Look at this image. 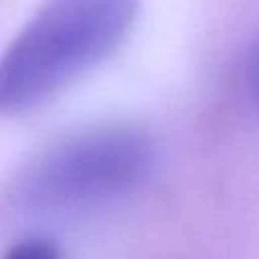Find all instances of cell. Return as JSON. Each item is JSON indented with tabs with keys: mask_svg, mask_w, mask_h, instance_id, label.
I'll return each instance as SVG.
<instances>
[{
	"mask_svg": "<svg viewBox=\"0 0 259 259\" xmlns=\"http://www.w3.org/2000/svg\"><path fill=\"white\" fill-rule=\"evenodd\" d=\"M134 10L125 2H57L40 10L0 57V113L42 103L113 53Z\"/></svg>",
	"mask_w": 259,
	"mask_h": 259,
	"instance_id": "cell-1",
	"label": "cell"
},
{
	"mask_svg": "<svg viewBox=\"0 0 259 259\" xmlns=\"http://www.w3.org/2000/svg\"><path fill=\"white\" fill-rule=\"evenodd\" d=\"M152 166V142L136 127L89 130L53 148L30 172L24 196L45 208H81L119 196Z\"/></svg>",
	"mask_w": 259,
	"mask_h": 259,
	"instance_id": "cell-2",
	"label": "cell"
},
{
	"mask_svg": "<svg viewBox=\"0 0 259 259\" xmlns=\"http://www.w3.org/2000/svg\"><path fill=\"white\" fill-rule=\"evenodd\" d=\"M2 259H61V253L47 237H24L6 249Z\"/></svg>",
	"mask_w": 259,
	"mask_h": 259,
	"instance_id": "cell-3",
	"label": "cell"
}]
</instances>
